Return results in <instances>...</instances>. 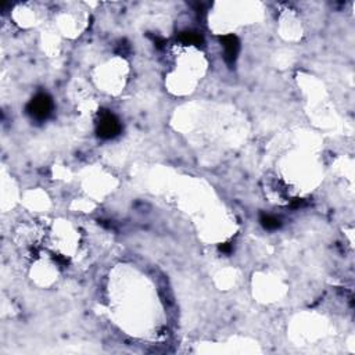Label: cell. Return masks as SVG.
<instances>
[{
	"label": "cell",
	"mask_w": 355,
	"mask_h": 355,
	"mask_svg": "<svg viewBox=\"0 0 355 355\" xmlns=\"http://www.w3.org/2000/svg\"><path fill=\"white\" fill-rule=\"evenodd\" d=\"M121 124L118 121L112 112L110 111H103L100 114V120H98V135L102 138V139H112L121 134Z\"/></svg>",
	"instance_id": "obj_1"
},
{
	"label": "cell",
	"mask_w": 355,
	"mask_h": 355,
	"mask_svg": "<svg viewBox=\"0 0 355 355\" xmlns=\"http://www.w3.org/2000/svg\"><path fill=\"white\" fill-rule=\"evenodd\" d=\"M52 110H53V102L46 93L36 94L28 104V112L36 120H46L52 114Z\"/></svg>",
	"instance_id": "obj_2"
},
{
	"label": "cell",
	"mask_w": 355,
	"mask_h": 355,
	"mask_svg": "<svg viewBox=\"0 0 355 355\" xmlns=\"http://www.w3.org/2000/svg\"><path fill=\"white\" fill-rule=\"evenodd\" d=\"M222 46H224V52H225V60L228 64H233L238 58L239 54V40L234 35H226L222 38Z\"/></svg>",
	"instance_id": "obj_3"
},
{
	"label": "cell",
	"mask_w": 355,
	"mask_h": 355,
	"mask_svg": "<svg viewBox=\"0 0 355 355\" xmlns=\"http://www.w3.org/2000/svg\"><path fill=\"white\" fill-rule=\"evenodd\" d=\"M180 40L186 44H202V35H198L197 32H182L180 34Z\"/></svg>",
	"instance_id": "obj_4"
},
{
	"label": "cell",
	"mask_w": 355,
	"mask_h": 355,
	"mask_svg": "<svg viewBox=\"0 0 355 355\" xmlns=\"http://www.w3.org/2000/svg\"><path fill=\"white\" fill-rule=\"evenodd\" d=\"M261 224L268 230H275V229L280 226V220L275 218V216H272V215H261Z\"/></svg>",
	"instance_id": "obj_5"
},
{
	"label": "cell",
	"mask_w": 355,
	"mask_h": 355,
	"mask_svg": "<svg viewBox=\"0 0 355 355\" xmlns=\"http://www.w3.org/2000/svg\"><path fill=\"white\" fill-rule=\"evenodd\" d=\"M220 251H222V252H226V254H228V252H230V251H232V246H230V244H222V246H220Z\"/></svg>",
	"instance_id": "obj_6"
}]
</instances>
